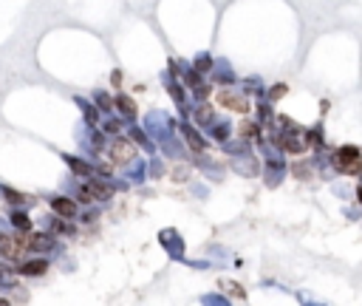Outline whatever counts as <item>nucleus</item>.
Returning <instances> with one entry per match:
<instances>
[{"label":"nucleus","mask_w":362,"mask_h":306,"mask_svg":"<svg viewBox=\"0 0 362 306\" xmlns=\"http://www.w3.org/2000/svg\"><path fill=\"white\" fill-rule=\"evenodd\" d=\"M15 281V273L6 270V267H0V284H12Z\"/></svg>","instance_id":"11"},{"label":"nucleus","mask_w":362,"mask_h":306,"mask_svg":"<svg viewBox=\"0 0 362 306\" xmlns=\"http://www.w3.org/2000/svg\"><path fill=\"white\" fill-rule=\"evenodd\" d=\"M26 252L23 241L20 238H12V236H0V255L9 258V261H20Z\"/></svg>","instance_id":"3"},{"label":"nucleus","mask_w":362,"mask_h":306,"mask_svg":"<svg viewBox=\"0 0 362 306\" xmlns=\"http://www.w3.org/2000/svg\"><path fill=\"white\" fill-rule=\"evenodd\" d=\"M334 167H337L340 173H345V176H351V173H359V170H362V153H359L356 148L345 145V148H340V151L334 153Z\"/></svg>","instance_id":"1"},{"label":"nucleus","mask_w":362,"mask_h":306,"mask_svg":"<svg viewBox=\"0 0 362 306\" xmlns=\"http://www.w3.org/2000/svg\"><path fill=\"white\" fill-rule=\"evenodd\" d=\"M45 270H49V264H45V261H29V264H23L17 273H20V275H42Z\"/></svg>","instance_id":"8"},{"label":"nucleus","mask_w":362,"mask_h":306,"mask_svg":"<svg viewBox=\"0 0 362 306\" xmlns=\"http://www.w3.org/2000/svg\"><path fill=\"white\" fill-rule=\"evenodd\" d=\"M286 94V85H275V91H272V100H278V97H283Z\"/></svg>","instance_id":"12"},{"label":"nucleus","mask_w":362,"mask_h":306,"mask_svg":"<svg viewBox=\"0 0 362 306\" xmlns=\"http://www.w3.org/2000/svg\"><path fill=\"white\" fill-rule=\"evenodd\" d=\"M116 108H119V114H125V116H133V114H136V105H133L130 97H116Z\"/></svg>","instance_id":"10"},{"label":"nucleus","mask_w":362,"mask_h":306,"mask_svg":"<svg viewBox=\"0 0 362 306\" xmlns=\"http://www.w3.org/2000/svg\"><path fill=\"white\" fill-rule=\"evenodd\" d=\"M0 306H9V300H3V298H0Z\"/></svg>","instance_id":"13"},{"label":"nucleus","mask_w":362,"mask_h":306,"mask_svg":"<svg viewBox=\"0 0 362 306\" xmlns=\"http://www.w3.org/2000/svg\"><path fill=\"white\" fill-rule=\"evenodd\" d=\"M52 210L60 213V215H65V218H71L77 213V204L71 199H52Z\"/></svg>","instance_id":"7"},{"label":"nucleus","mask_w":362,"mask_h":306,"mask_svg":"<svg viewBox=\"0 0 362 306\" xmlns=\"http://www.w3.org/2000/svg\"><path fill=\"white\" fill-rule=\"evenodd\" d=\"M359 201H362V188H359Z\"/></svg>","instance_id":"14"},{"label":"nucleus","mask_w":362,"mask_h":306,"mask_svg":"<svg viewBox=\"0 0 362 306\" xmlns=\"http://www.w3.org/2000/svg\"><path fill=\"white\" fill-rule=\"evenodd\" d=\"M111 156H113V162H116V165H125V162H130V159H133V145H130V142H125V139H119V142L113 145Z\"/></svg>","instance_id":"6"},{"label":"nucleus","mask_w":362,"mask_h":306,"mask_svg":"<svg viewBox=\"0 0 362 306\" xmlns=\"http://www.w3.org/2000/svg\"><path fill=\"white\" fill-rule=\"evenodd\" d=\"M221 289H223L226 295L238 298V300H241V298L246 295V292H244V286H241V284H235V281H230V278H223V281H221Z\"/></svg>","instance_id":"9"},{"label":"nucleus","mask_w":362,"mask_h":306,"mask_svg":"<svg viewBox=\"0 0 362 306\" xmlns=\"http://www.w3.org/2000/svg\"><path fill=\"white\" fill-rule=\"evenodd\" d=\"M215 100L223 105V108H230V111H238V114H246L249 111V102L244 94H235V91H218Z\"/></svg>","instance_id":"2"},{"label":"nucleus","mask_w":362,"mask_h":306,"mask_svg":"<svg viewBox=\"0 0 362 306\" xmlns=\"http://www.w3.org/2000/svg\"><path fill=\"white\" fill-rule=\"evenodd\" d=\"M23 247H26V250L45 252V250H52V247H54V238H52V236H42V233H37V236H26V238H23Z\"/></svg>","instance_id":"5"},{"label":"nucleus","mask_w":362,"mask_h":306,"mask_svg":"<svg viewBox=\"0 0 362 306\" xmlns=\"http://www.w3.org/2000/svg\"><path fill=\"white\" fill-rule=\"evenodd\" d=\"M105 196H108V188L100 185V182H88L85 188H79V199H82V201H100V199H105Z\"/></svg>","instance_id":"4"}]
</instances>
